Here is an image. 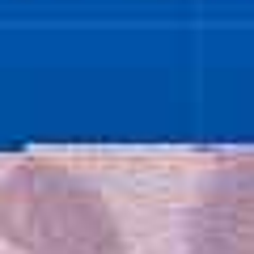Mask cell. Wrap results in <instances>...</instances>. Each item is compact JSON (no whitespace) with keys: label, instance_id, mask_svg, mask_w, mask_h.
<instances>
[{"label":"cell","instance_id":"obj_1","mask_svg":"<svg viewBox=\"0 0 254 254\" xmlns=\"http://www.w3.org/2000/svg\"><path fill=\"white\" fill-rule=\"evenodd\" d=\"M0 225L26 254H123L102 203L60 170L21 165L4 182Z\"/></svg>","mask_w":254,"mask_h":254},{"label":"cell","instance_id":"obj_2","mask_svg":"<svg viewBox=\"0 0 254 254\" xmlns=\"http://www.w3.org/2000/svg\"><path fill=\"white\" fill-rule=\"evenodd\" d=\"M187 254H254V153L203 182L187 220Z\"/></svg>","mask_w":254,"mask_h":254}]
</instances>
